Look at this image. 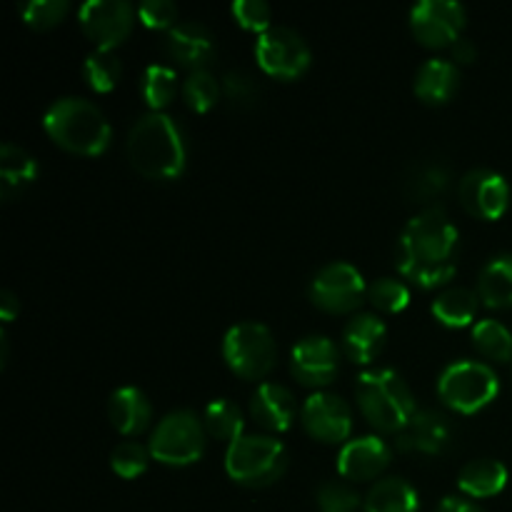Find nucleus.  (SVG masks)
<instances>
[{
	"instance_id": "nucleus-1",
	"label": "nucleus",
	"mask_w": 512,
	"mask_h": 512,
	"mask_svg": "<svg viewBox=\"0 0 512 512\" xmlns=\"http://www.w3.org/2000/svg\"><path fill=\"white\" fill-rule=\"evenodd\" d=\"M460 233L443 208L428 205L408 220L398 240V270L420 288H440L455 275Z\"/></svg>"
},
{
	"instance_id": "nucleus-2",
	"label": "nucleus",
	"mask_w": 512,
	"mask_h": 512,
	"mask_svg": "<svg viewBox=\"0 0 512 512\" xmlns=\"http://www.w3.org/2000/svg\"><path fill=\"white\" fill-rule=\"evenodd\" d=\"M128 160L150 180H173L185 168V138L173 118L163 110L140 115L128 133Z\"/></svg>"
},
{
	"instance_id": "nucleus-3",
	"label": "nucleus",
	"mask_w": 512,
	"mask_h": 512,
	"mask_svg": "<svg viewBox=\"0 0 512 512\" xmlns=\"http://www.w3.org/2000/svg\"><path fill=\"white\" fill-rule=\"evenodd\" d=\"M43 128L60 148L80 155L103 153L113 135L103 110L78 95L53 100L43 115Z\"/></svg>"
},
{
	"instance_id": "nucleus-4",
	"label": "nucleus",
	"mask_w": 512,
	"mask_h": 512,
	"mask_svg": "<svg viewBox=\"0 0 512 512\" xmlns=\"http://www.w3.org/2000/svg\"><path fill=\"white\" fill-rule=\"evenodd\" d=\"M355 398L365 420L383 433H400L418 413L413 390L390 368L365 370L355 385Z\"/></svg>"
},
{
	"instance_id": "nucleus-5",
	"label": "nucleus",
	"mask_w": 512,
	"mask_h": 512,
	"mask_svg": "<svg viewBox=\"0 0 512 512\" xmlns=\"http://www.w3.org/2000/svg\"><path fill=\"white\" fill-rule=\"evenodd\" d=\"M288 453L280 440L270 435L243 433L228 445L225 453V470L230 478L248 488H263L275 483L285 473Z\"/></svg>"
},
{
	"instance_id": "nucleus-6",
	"label": "nucleus",
	"mask_w": 512,
	"mask_h": 512,
	"mask_svg": "<svg viewBox=\"0 0 512 512\" xmlns=\"http://www.w3.org/2000/svg\"><path fill=\"white\" fill-rule=\"evenodd\" d=\"M500 393V380L490 365L480 360H455L445 365L438 378V395L448 408L473 415L493 403Z\"/></svg>"
},
{
	"instance_id": "nucleus-7",
	"label": "nucleus",
	"mask_w": 512,
	"mask_h": 512,
	"mask_svg": "<svg viewBox=\"0 0 512 512\" xmlns=\"http://www.w3.org/2000/svg\"><path fill=\"white\" fill-rule=\"evenodd\" d=\"M150 455L165 465H190L205 450V425L193 410H173L155 425Z\"/></svg>"
},
{
	"instance_id": "nucleus-8",
	"label": "nucleus",
	"mask_w": 512,
	"mask_h": 512,
	"mask_svg": "<svg viewBox=\"0 0 512 512\" xmlns=\"http://www.w3.org/2000/svg\"><path fill=\"white\" fill-rule=\"evenodd\" d=\"M223 358L243 378H265L275 368L278 348L273 333L263 323L243 320L235 323L223 338Z\"/></svg>"
},
{
	"instance_id": "nucleus-9",
	"label": "nucleus",
	"mask_w": 512,
	"mask_h": 512,
	"mask_svg": "<svg viewBox=\"0 0 512 512\" xmlns=\"http://www.w3.org/2000/svg\"><path fill=\"white\" fill-rule=\"evenodd\" d=\"M308 295L313 305H318L325 313H350L363 303L365 280L355 265L335 260V263L323 265L310 278Z\"/></svg>"
},
{
	"instance_id": "nucleus-10",
	"label": "nucleus",
	"mask_w": 512,
	"mask_h": 512,
	"mask_svg": "<svg viewBox=\"0 0 512 512\" xmlns=\"http://www.w3.org/2000/svg\"><path fill=\"white\" fill-rule=\"evenodd\" d=\"M255 58L260 68L275 78H298L310 65V48L300 33L288 25H273L255 40Z\"/></svg>"
},
{
	"instance_id": "nucleus-11",
	"label": "nucleus",
	"mask_w": 512,
	"mask_h": 512,
	"mask_svg": "<svg viewBox=\"0 0 512 512\" xmlns=\"http://www.w3.org/2000/svg\"><path fill=\"white\" fill-rule=\"evenodd\" d=\"M78 20L83 33L98 48H110L123 43L133 28L135 10L128 0H88L80 5Z\"/></svg>"
},
{
	"instance_id": "nucleus-12",
	"label": "nucleus",
	"mask_w": 512,
	"mask_h": 512,
	"mask_svg": "<svg viewBox=\"0 0 512 512\" xmlns=\"http://www.w3.org/2000/svg\"><path fill=\"white\" fill-rule=\"evenodd\" d=\"M465 25V8L455 0H420L410 10V28L423 45H453Z\"/></svg>"
},
{
	"instance_id": "nucleus-13",
	"label": "nucleus",
	"mask_w": 512,
	"mask_h": 512,
	"mask_svg": "<svg viewBox=\"0 0 512 512\" xmlns=\"http://www.w3.org/2000/svg\"><path fill=\"white\" fill-rule=\"evenodd\" d=\"M458 198L475 218L498 220L510 203L508 180L490 168H475L460 178Z\"/></svg>"
},
{
	"instance_id": "nucleus-14",
	"label": "nucleus",
	"mask_w": 512,
	"mask_h": 512,
	"mask_svg": "<svg viewBox=\"0 0 512 512\" xmlns=\"http://www.w3.org/2000/svg\"><path fill=\"white\" fill-rule=\"evenodd\" d=\"M340 368L338 345L328 335H308L298 340L290 353V370L295 380L308 388H325L335 380Z\"/></svg>"
},
{
	"instance_id": "nucleus-15",
	"label": "nucleus",
	"mask_w": 512,
	"mask_h": 512,
	"mask_svg": "<svg viewBox=\"0 0 512 512\" xmlns=\"http://www.w3.org/2000/svg\"><path fill=\"white\" fill-rule=\"evenodd\" d=\"M303 425L313 438L323 443H340V440H348L353 430V413L340 395L318 390L305 400Z\"/></svg>"
},
{
	"instance_id": "nucleus-16",
	"label": "nucleus",
	"mask_w": 512,
	"mask_h": 512,
	"mask_svg": "<svg viewBox=\"0 0 512 512\" xmlns=\"http://www.w3.org/2000/svg\"><path fill=\"white\" fill-rule=\"evenodd\" d=\"M453 440V425H450L448 415L438 413V410H418L398 433V445L403 453H420V455H438Z\"/></svg>"
},
{
	"instance_id": "nucleus-17",
	"label": "nucleus",
	"mask_w": 512,
	"mask_h": 512,
	"mask_svg": "<svg viewBox=\"0 0 512 512\" xmlns=\"http://www.w3.org/2000/svg\"><path fill=\"white\" fill-rule=\"evenodd\" d=\"M390 465V448L378 435L348 440L338 453V473L348 480H373Z\"/></svg>"
},
{
	"instance_id": "nucleus-18",
	"label": "nucleus",
	"mask_w": 512,
	"mask_h": 512,
	"mask_svg": "<svg viewBox=\"0 0 512 512\" xmlns=\"http://www.w3.org/2000/svg\"><path fill=\"white\" fill-rule=\"evenodd\" d=\"M165 50L178 65L193 70H205V63L215 55V43L210 30L195 20H178L165 35Z\"/></svg>"
},
{
	"instance_id": "nucleus-19",
	"label": "nucleus",
	"mask_w": 512,
	"mask_h": 512,
	"mask_svg": "<svg viewBox=\"0 0 512 512\" xmlns=\"http://www.w3.org/2000/svg\"><path fill=\"white\" fill-rule=\"evenodd\" d=\"M250 413L263 428L283 433L293 425L298 403H295V395L285 385L260 383L258 390L253 393V400H250Z\"/></svg>"
},
{
	"instance_id": "nucleus-20",
	"label": "nucleus",
	"mask_w": 512,
	"mask_h": 512,
	"mask_svg": "<svg viewBox=\"0 0 512 512\" xmlns=\"http://www.w3.org/2000/svg\"><path fill=\"white\" fill-rule=\"evenodd\" d=\"M385 323L373 313H358L348 325L343 328V353L348 355L353 363L368 365L380 355L385 345Z\"/></svg>"
},
{
	"instance_id": "nucleus-21",
	"label": "nucleus",
	"mask_w": 512,
	"mask_h": 512,
	"mask_svg": "<svg viewBox=\"0 0 512 512\" xmlns=\"http://www.w3.org/2000/svg\"><path fill=\"white\" fill-rule=\"evenodd\" d=\"M150 415H153V410H150V403L143 390L125 385V388L113 390V395H110L108 418L118 433L138 435L140 430L148 428Z\"/></svg>"
},
{
	"instance_id": "nucleus-22",
	"label": "nucleus",
	"mask_w": 512,
	"mask_h": 512,
	"mask_svg": "<svg viewBox=\"0 0 512 512\" xmlns=\"http://www.w3.org/2000/svg\"><path fill=\"white\" fill-rule=\"evenodd\" d=\"M460 85V68L453 60L428 58L415 73V95L425 103H445Z\"/></svg>"
},
{
	"instance_id": "nucleus-23",
	"label": "nucleus",
	"mask_w": 512,
	"mask_h": 512,
	"mask_svg": "<svg viewBox=\"0 0 512 512\" xmlns=\"http://www.w3.org/2000/svg\"><path fill=\"white\" fill-rule=\"evenodd\" d=\"M38 178V163L25 148L3 143L0 148V198L13 200Z\"/></svg>"
},
{
	"instance_id": "nucleus-24",
	"label": "nucleus",
	"mask_w": 512,
	"mask_h": 512,
	"mask_svg": "<svg viewBox=\"0 0 512 512\" xmlns=\"http://www.w3.org/2000/svg\"><path fill=\"white\" fill-rule=\"evenodd\" d=\"M508 485V468L500 460L478 458L463 465L458 475V488L470 498H493Z\"/></svg>"
},
{
	"instance_id": "nucleus-25",
	"label": "nucleus",
	"mask_w": 512,
	"mask_h": 512,
	"mask_svg": "<svg viewBox=\"0 0 512 512\" xmlns=\"http://www.w3.org/2000/svg\"><path fill=\"white\" fill-rule=\"evenodd\" d=\"M478 305L480 295L475 290L465 288V285H453V288H445L435 295L430 310H433L438 323L448 325V328H465L478 315Z\"/></svg>"
},
{
	"instance_id": "nucleus-26",
	"label": "nucleus",
	"mask_w": 512,
	"mask_h": 512,
	"mask_svg": "<svg viewBox=\"0 0 512 512\" xmlns=\"http://www.w3.org/2000/svg\"><path fill=\"white\" fill-rule=\"evenodd\" d=\"M478 295L488 308H512V255H495L478 278Z\"/></svg>"
},
{
	"instance_id": "nucleus-27",
	"label": "nucleus",
	"mask_w": 512,
	"mask_h": 512,
	"mask_svg": "<svg viewBox=\"0 0 512 512\" xmlns=\"http://www.w3.org/2000/svg\"><path fill=\"white\" fill-rule=\"evenodd\" d=\"M420 498L413 485L403 478H383L370 488L365 512H418Z\"/></svg>"
},
{
	"instance_id": "nucleus-28",
	"label": "nucleus",
	"mask_w": 512,
	"mask_h": 512,
	"mask_svg": "<svg viewBox=\"0 0 512 512\" xmlns=\"http://www.w3.org/2000/svg\"><path fill=\"white\" fill-rule=\"evenodd\" d=\"M203 425L205 433L213 435L215 440H238L243 435V413L238 405L228 398L210 400L203 410Z\"/></svg>"
},
{
	"instance_id": "nucleus-29",
	"label": "nucleus",
	"mask_w": 512,
	"mask_h": 512,
	"mask_svg": "<svg viewBox=\"0 0 512 512\" xmlns=\"http://www.w3.org/2000/svg\"><path fill=\"white\" fill-rule=\"evenodd\" d=\"M473 345L490 360H512V330L495 318H483L473 325Z\"/></svg>"
},
{
	"instance_id": "nucleus-30",
	"label": "nucleus",
	"mask_w": 512,
	"mask_h": 512,
	"mask_svg": "<svg viewBox=\"0 0 512 512\" xmlns=\"http://www.w3.org/2000/svg\"><path fill=\"white\" fill-rule=\"evenodd\" d=\"M140 93L153 110H163L178 93V75L163 63H150L140 75Z\"/></svg>"
},
{
	"instance_id": "nucleus-31",
	"label": "nucleus",
	"mask_w": 512,
	"mask_h": 512,
	"mask_svg": "<svg viewBox=\"0 0 512 512\" xmlns=\"http://www.w3.org/2000/svg\"><path fill=\"white\" fill-rule=\"evenodd\" d=\"M120 73H123V68H120L118 55L110 48H95L83 63V78L88 80L90 88L98 90V93L113 90L115 83L120 80Z\"/></svg>"
},
{
	"instance_id": "nucleus-32",
	"label": "nucleus",
	"mask_w": 512,
	"mask_h": 512,
	"mask_svg": "<svg viewBox=\"0 0 512 512\" xmlns=\"http://www.w3.org/2000/svg\"><path fill=\"white\" fill-rule=\"evenodd\" d=\"M450 183V170L443 163H420L405 180V193L413 200H433Z\"/></svg>"
},
{
	"instance_id": "nucleus-33",
	"label": "nucleus",
	"mask_w": 512,
	"mask_h": 512,
	"mask_svg": "<svg viewBox=\"0 0 512 512\" xmlns=\"http://www.w3.org/2000/svg\"><path fill=\"white\" fill-rule=\"evenodd\" d=\"M220 90H223V85L218 83V78L210 70H193L183 83V98L190 108L205 113V110L218 103Z\"/></svg>"
},
{
	"instance_id": "nucleus-34",
	"label": "nucleus",
	"mask_w": 512,
	"mask_h": 512,
	"mask_svg": "<svg viewBox=\"0 0 512 512\" xmlns=\"http://www.w3.org/2000/svg\"><path fill=\"white\" fill-rule=\"evenodd\" d=\"M150 448H145L143 443H135V440H125V443L115 445L113 455H110V468L115 475L125 480L138 478L140 473H145L150 463Z\"/></svg>"
},
{
	"instance_id": "nucleus-35",
	"label": "nucleus",
	"mask_w": 512,
	"mask_h": 512,
	"mask_svg": "<svg viewBox=\"0 0 512 512\" xmlns=\"http://www.w3.org/2000/svg\"><path fill=\"white\" fill-rule=\"evenodd\" d=\"M368 300L375 310L393 315V313H400V310L408 308L410 290L403 280L378 278L368 288Z\"/></svg>"
},
{
	"instance_id": "nucleus-36",
	"label": "nucleus",
	"mask_w": 512,
	"mask_h": 512,
	"mask_svg": "<svg viewBox=\"0 0 512 512\" xmlns=\"http://www.w3.org/2000/svg\"><path fill=\"white\" fill-rule=\"evenodd\" d=\"M68 13V0H28L20 5V18L35 30H48L58 25Z\"/></svg>"
},
{
	"instance_id": "nucleus-37",
	"label": "nucleus",
	"mask_w": 512,
	"mask_h": 512,
	"mask_svg": "<svg viewBox=\"0 0 512 512\" xmlns=\"http://www.w3.org/2000/svg\"><path fill=\"white\" fill-rule=\"evenodd\" d=\"M360 508V495L343 480H328L318 488L320 512H355Z\"/></svg>"
},
{
	"instance_id": "nucleus-38",
	"label": "nucleus",
	"mask_w": 512,
	"mask_h": 512,
	"mask_svg": "<svg viewBox=\"0 0 512 512\" xmlns=\"http://www.w3.org/2000/svg\"><path fill=\"white\" fill-rule=\"evenodd\" d=\"M223 93L238 108H248L258 100V83L245 70H228L223 75Z\"/></svg>"
},
{
	"instance_id": "nucleus-39",
	"label": "nucleus",
	"mask_w": 512,
	"mask_h": 512,
	"mask_svg": "<svg viewBox=\"0 0 512 512\" xmlns=\"http://www.w3.org/2000/svg\"><path fill=\"white\" fill-rule=\"evenodd\" d=\"M233 15L243 28L255 30L258 35L273 28V23H270L273 13H270V5L265 0H235Z\"/></svg>"
},
{
	"instance_id": "nucleus-40",
	"label": "nucleus",
	"mask_w": 512,
	"mask_h": 512,
	"mask_svg": "<svg viewBox=\"0 0 512 512\" xmlns=\"http://www.w3.org/2000/svg\"><path fill=\"white\" fill-rule=\"evenodd\" d=\"M138 18L150 30H170L178 23V8L173 0H145L138 8Z\"/></svg>"
},
{
	"instance_id": "nucleus-41",
	"label": "nucleus",
	"mask_w": 512,
	"mask_h": 512,
	"mask_svg": "<svg viewBox=\"0 0 512 512\" xmlns=\"http://www.w3.org/2000/svg\"><path fill=\"white\" fill-rule=\"evenodd\" d=\"M450 50H453V63L455 65L473 63L475 55H478V48H475V43L470 38H465V35H460V38L455 40L453 45H450Z\"/></svg>"
},
{
	"instance_id": "nucleus-42",
	"label": "nucleus",
	"mask_w": 512,
	"mask_h": 512,
	"mask_svg": "<svg viewBox=\"0 0 512 512\" xmlns=\"http://www.w3.org/2000/svg\"><path fill=\"white\" fill-rule=\"evenodd\" d=\"M435 512H485L480 505H475L473 500H463L455 498V495H448V498L440 500V505L435 508Z\"/></svg>"
},
{
	"instance_id": "nucleus-43",
	"label": "nucleus",
	"mask_w": 512,
	"mask_h": 512,
	"mask_svg": "<svg viewBox=\"0 0 512 512\" xmlns=\"http://www.w3.org/2000/svg\"><path fill=\"white\" fill-rule=\"evenodd\" d=\"M18 313H20L18 295L10 293V290H3V293H0V318H3V323L15 320V315Z\"/></svg>"
}]
</instances>
